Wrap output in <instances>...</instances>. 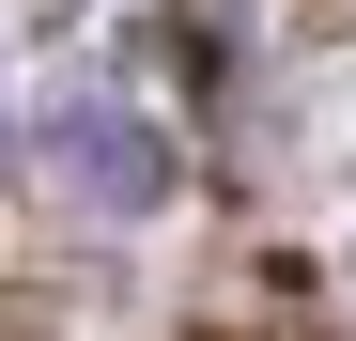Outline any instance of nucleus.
I'll use <instances>...</instances> for the list:
<instances>
[{"label":"nucleus","instance_id":"f257e3e1","mask_svg":"<svg viewBox=\"0 0 356 341\" xmlns=\"http://www.w3.org/2000/svg\"><path fill=\"white\" fill-rule=\"evenodd\" d=\"M47 187H63L78 217H155V187H170V140L140 125V109H63V125H47Z\"/></svg>","mask_w":356,"mask_h":341}]
</instances>
